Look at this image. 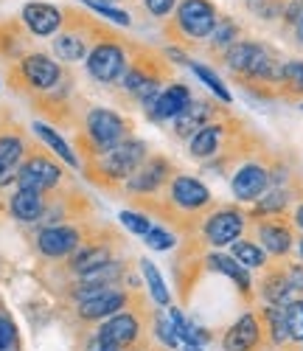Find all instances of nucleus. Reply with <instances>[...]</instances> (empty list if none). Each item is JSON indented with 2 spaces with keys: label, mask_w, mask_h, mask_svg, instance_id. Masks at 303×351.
I'll return each mask as SVG.
<instances>
[{
  "label": "nucleus",
  "mask_w": 303,
  "mask_h": 351,
  "mask_svg": "<svg viewBox=\"0 0 303 351\" xmlns=\"http://www.w3.org/2000/svg\"><path fill=\"white\" fill-rule=\"evenodd\" d=\"M284 62L281 56L264 43L256 40H239L222 53L225 71L245 87V90L272 99L281 96V76H284Z\"/></svg>",
  "instance_id": "nucleus-1"
},
{
  "label": "nucleus",
  "mask_w": 303,
  "mask_h": 351,
  "mask_svg": "<svg viewBox=\"0 0 303 351\" xmlns=\"http://www.w3.org/2000/svg\"><path fill=\"white\" fill-rule=\"evenodd\" d=\"M84 65H87V73L99 84H115V82H121V76H124V71L130 65V45L99 25Z\"/></svg>",
  "instance_id": "nucleus-2"
},
{
  "label": "nucleus",
  "mask_w": 303,
  "mask_h": 351,
  "mask_svg": "<svg viewBox=\"0 0 303 351\" xmlns=\"http://www.w3.org/2000/svg\"><path fill=\"white\" fill-rule=\"evenodd\" d=\"M127 138H132V124L121 112L110 107H93L84 115V143L90 160L107 155L112 146H118Z\"/></svg>",
  "instance_id": "nucleus-3"
},
{
  "label": "nucleus",
  "mask_w": 303,
  "mask_h": 351,
  "mask_svg": "<svg viewBox=\"0 0 303 351\" xmlns=\"http://www.w3.org/2000/svg\"><path fill=\"white\" fill-rule=\"evenodd\" d=\"M219 9L210 0H180L166 32L180 43H202L214 34Z\"/></svg>",
  "instance_id": "nucleus-4"
},
{
  "label": "nucleus",
  "mask_w": 303,
  "mask_h": 351,
  "mask_svg": "<svg viewBox=\"0 0 303 351\" xmlns=\"http://www.w3.org/2000/svg\"><path fill=\"white\" fill-rule=\"evenodd\" d=\"M99 32V23L90 14H79L73 9H65V23L59 28V34L53 37V53L56 60H62L68 65L87 60L90 45H93V37Z\"/></svg>",
  "instance_id": "nucleus-5"
},
{
  "label": "nucleus",
  "mask_w": 303,
  "mask_h": 351,
  "mask_svg": "<svg viewBox=\"0 0 303 351\" xmlns=\"http://www.w3.org/2000/svg\"><path fill=\"white\" fill-rule=\"evenodd\" d=\"M149 158V149H146V141L141 138H127L121 141L118 146H112V149L93 163L96 171H101V183L107 186H115V183H127L132 174L143 166V160Z\"/></svg>",
  "instance_id": "nucleus-6"
},
{
  "label": "nucleus",
  "mask_w": 303,
  "mask_h": 351,
  "mask_svg": "<svg viewBox=\"0 0 303 351\" xmlns=\"http://www.w3.org/2000/svg\"><path fill=\"white\" fill-rule=\"evenodd\" d=\"M247 228V214L239 206H219L202 219V242L210 247H230L233 242L241 239V233Z\"/></svg>",
  "instance_id": "nucleus-7"
},
{
  "label": "nucleus",
  "mask_w": 303,
  "mask_h": 351,
  "mask_svg": "<svg viewBox=\"0 0 303 351\" xmlns=\"http://www.w3.org/2000/svg\"><path fill=\"white\" fill-rule=\"evenodd\" d=\"M166 199H169V206H171V217L174 219V211L177 214H202L210 208V202H214V194H210V189L191 178V174H174V178L169 180L166 186Z\"/></svg>",
  "instance_id": "nucleus-8"
},
{
  "label": "nucleus",
  "mask_w": 303,
  "mask_h": 351,
  "mask_svg": "<svg viewBox=\"0 0 303 351\" xmlns=\"http://www.w3.org/2000/svg\"><path fill=\"white\" fill-rule=\"evenodd\" d=\"M155 82H166V62L158 53L138 48V53L130 56L124 76H121V90L130 96H138L146 84H155Z\"/></svg>",
  "instance_id": "nucleus-9"
},
{
  "label": "nucleus",
  "mask_w": 303,
  "mask_h": 351,
  "mask_svg": "<svg viewBox=\"0 0 303 351\" xmlns=\"http://www.w3.org/2000/svg\"><path fill=\"white\" fill-rule=\"evenodd\" d=\"M17 73H20L23 84L34 93H51L53 87L62 82V68H59V62H53L48 53H40V51L20 56Z\"/></svg>",
  "instance_id": "nucleus-10"
},
{
  "label": "nucleus",
  "mask_w": 303,
  "mask_h": 351,
  "mask_svg": "<svg viewBox=\"0 0 303 351\" xmlns=\"http://www.w3.org/2000/svg\"><path fill=\"white\" fill-rule=\"evenodd\" d=\"M62 180V163L53 160L51 155L45 152H37V155H28L20 166V178H17V189H32V191H51L59 186Z\"/></svg>",
  "instance_id": "nucleus-11"
},
{
  "label": "nucleus",
  "mask_w": 303,
  "mask_h": 351,
  "mask_svg": "<svg viewBox=\"0 0 303 351\" xmlns=\"http://www.w3.org/2000/svg\"><path fill=\"white\" fill-rule=\"evenodd\" d=\"M269 166L258 160H245L230 178V191L236 202H250V206L269 191Z\"/></svg>",
  "instance_id": "nucleus-12"
},
{
  "label": "nucleus",
  "mask_w": 303,
  "mask_h": 351,
  "mask_svg": "<svg viewBox=\"0 0 303 351\" xmlns=\"http://www.w3.org/2000/svg\"><path fill=\"white\" fill-rule=\"evenodd\" d=\"M87 242L84 228L76 225H51L37 233V250L48 258H68Z\"/></svg>",
  "instance_id": "nucleus-13"
},
{
  "label": "nucleus",
  "mask_w": 303,
  "mask_h": 351,
  "mask_svg": "<svg viewBox=\"0 0 303 351\" xmlns=\"http://www.w3.org/2000/svg\"><path fill=\"white\" fill-rule=\"evenodd\" d=\"M171 178H174L171 163L166 158H160V155H152V158L143 160V166L132 174L124 186H127V194L143 197V194H158L160 189H166Z\"/></svg>",
  "instance_id": "nucleus-14"
},
{
  "label": "nucleus",
  "mask_w": 303,
  "mask_h": 351,
  "mask_svg": "<svg viewBox=\"0 0 303 351\" xmlns=\"http://www.w3.org/2000/svg\"><path fill=\"white\" fill-rule=\"evenodd\" d=\"M256 239L267 250V256L284 258L295 245V225L287 217H267L256 222Z\"/></svg>",
  "instance_id": "nucleus-15"
},
{
  "label": "nucleus",
  "mask_w": 303,
  "mask_h": 351,
  "mask_svg": "<svg viewBox=\"0 0 303 351\" xmlns=\"http://www.w3.org/2000/svg\"><path fill=\"white\" fill-rule=\"evenodd\" d=\"M23 25L28 28V34L34 37H56L59 28L65 23V9H59L53 3H45V0H32L25 3L23 12Z\"/></svg>",
  "instance_id": "nucleus-16"
},
{
  "label": "nucleus",
  "mask_w": 303,
  "mask_h": 351,
  "mask_svg": "<svg viewBox=\"0 0 303 351\" xmlns=\"http://www.w3.org/2000/svg\"><path fill=\"white\" fill-rule=\"evenodd\" d=\"M264 340H267V335H264V326H261V317L256 312H245L225 332L222 348L225 351H258L264 346Z\"/></svg>",
  "instance_id": "nucleus-17"
},
{
  "label": "nucleus",
  "mask_w": 303,
  "mask_h": 351,
  "mask_svg": "<svg viewBox=\"0 0 303 351\" xmlns=\"http://www.w3.org/2000/svg\"><path fill=\"white\" fill-rule=\"evenodd\" d=\"M228 138H230V127L225 121H210L197 135L189 138V155L194 160L208 163L228 149Z\"/></svg>",
  "instance_id": "nucleus-18"
},
{
  "label": "nucleus",
  "mask_w": 303,
  "mask_h": 351,
  "mask_svg": "<svg viewBox=\"0 0 303 351\" xmlns=\"http://www.w3.org/2000/svg\"><path fill=\"white\" fill-rule=\"evenodd\" d=\"M138 337H141V317L135 312H118L99 326L96 340L112 348H124V346H132Z\"/></svg>",
  "instance_id": "nucleus-19"
},
{
  "label": "nucleus",
  "mask_w": 303,
  "mask_h": 351,
  "mask_svg": "<svg viewBox=\"0 0 303 351\" xmlns=\"http://www.w3.org/2000/svg\"><path fill=\"white\" fill-rule=\"evenodd\" d=\"M258 295H261L269 306H287L289 301H295V289H292V284H289L287 265L264 267V276H261V281H258Z\"/></svg>",
  "instance_id": "nucleus-20"
},
{
  "label": "nucleus",
  "mask_w": 303,
  "mask_h": 351,
  "mask_svg": "<svg viewBox=\"0 0 303 351\" xmlns=\"http://www.w3.org/2000/svg\"><path fill=\"white\" fill-rule=\"evenodd\" d=\"M194 101V96H191V90L186 84H180V82H174V84H169V87H163V93L158 96V101L152 104V110L146 112L152 121H174L180 112H183L189 104Z\"/></svg>",
  "instance_id": "nucleus-21"
},
{
  "label": "nucleus",
  "mask_w": 303,
  "mask_h": 351,
  "mask_svg": "<svg viewBox=\"0 0 303 351\" xmlns=\"http://www.w3.org/2000/svg\"><path fill=\"white\" fill-rule=\"evenodd\" d=\"M130 304V292L127 289H110L99 298H90V301H82L76 304V312L82 320H107L118 312H124V306Z\"/></svg>",
  "instance_id": "nucleus-22"
},
{
  "label": "nucleus",
  "mask_w": 303,
  "mask_h": 351,
  "mask_svg": "<svg viewBox=\"0 0 303 351\" xmlns=\"http://www.w3.org/2000/svg\"><path fill=\"white\" fill-rule=\"evenodd\" d=\"M205 267H208L210 273L228 276V278L236 284V289L241 292V295H245L247 301L253 298V278H250V270H247V267H241L233 256L214 250V253H208V256H205Z\"/></svg>",
  "instance_id": "nucleus-23"
},
{
  "label": "nucleus",
  "mask_w": 303,
  "mask_h": 351,
  "mask_svg": "<svg viewBox=\"0 0 303 351\" xmlns=\"http://www.w3.org/2000/svg\"><path fill=\"white\" fill-rule=\"evenodd\" d=\"M217 107L210 104L208 99H194L183 112L174 119V135L177 138H191V135H197L205 124H210L217 119Z\"/></svg>",
  "instance_id": "nucleus-24"
},
{
  "label": "nucleus",
  "mask_w": 303,
  "mask_h": 351,
  "mask_svg": "<svg viewBox=\"0 0 303 351\" xmlns=\"http://www.w3.org/2000/svg\"><path fill=\"white\" fill-rule=\"evenodd\" d=\"M107 261H112V242H84L73 256H68V267L71 273H76L79 278L93 273L99 267H104Z\"/></svg>",
  "instance_id": "nucleus-25"
},
{
  "label": "nucleus",
  "mask_w": 303,
  "mask_h": 351,
  "mask_svg": "<svg viewBox=\"0 0 303 351\" xmlns=\"http://www.w3.org/2000/svg\"><path fill=\"white\" fill-rule=\"evenodd\" d=\"M23 155H25V141L17 132L0 135V186H9L20 178Z\"/></svg>",
  "instance_id": "nucleus-26"
},
{
  "label": "nucleus",
  "mask_w": 303,
  "mask_h": 351,
  "mask_svg": "<svg viewBox=\"0 0 303 351\" xmlns=\"http://www.w3.org/2000/svg\"><path fill=\"white\" fill-rule=\"evenodd\" d=\"M292 189L287 186H269V191L253 202V208L247 214V219L258 222V219H267V217H287V208L292 202Z\"/></svg>",
  "instance_id": "nucleus-27"
},
{
  "label": "nucleus",
  "mask_w": 303,
  "mask_h": 351,
  "mask_svg": "<svg viewBox=\"0 0 303 351\" xmlns=\"http://www.w3.org/2000/svg\"><path fill=\"white\" fill-rule=\"evenodd\" d=\"M45 194L40 191H32V189H17L12 194V202H9V211L17 222H40L43 214H45Z\"/></svg>",
  "instance_id": "nucleus-28"
},
{
  "label": "nucleus",
  "mask_w": 303,
  "mask_h": 351,
  "mask_svg": "<svg viewBox=\"0 0 303 351\" xmlns=\"http://www.w3.org/2000/svg\"><path fill=\"white\" fill-rule=\"evenodd\" d=\"M261 317V326H264V335H267V343L276 346V348H284L292 343L289 337V329H287V317H284V306H261L258 312Z\"/></svg>",
  "instance_id": "nucleus-29"
},
{
  "label": "nucleus",
  "mask_w": 303,
  "mask_h": 351,
  "mask_svg": "<svg viewBox=\"0 0 303 351\" xmlns=\"http://www.w3.org/2000/svg\"><path fill=\"white\" fill-rule=\"evenodd\" d=\"M34 135L48 146V149L59 158V160H62L65 166H71V169H79V158H76V152L71 149V143L62 138V135H59L53 127H48V124H34Z\"/></svg>",
  "instance_id": "nucleus-30"
},
{
  "label": "nucleus",
  "mask_w": 303,
  "mask_h": 351,
  "mask_svg": "<svg viewBox=\"0 0 303 351\" xmlns=\"http://www.w3.org/2000/svg\"><path fill=\"white\" fill-rule=\"evenodd\" d=\"M230 256L239 261L241 267H247V270H261V267L269 265V261H267V250H264L258 242H253V239H239V242H233V245H230Z\"/></svg>",
  "instance_id": "nucleus-31"
},
{
  "label": "nucleus",
  "mask_w": 303,
  "mask_h": 351,
  "mask_svg": "<svg viewBox=\"0 0 303 351\" xmlns=\"http://www.w3.org/2000/svg\"><path fill=\"white\" fill-rule=\"evenodd\" d=\"M169 317H171V326H174V332H177L180 343L194 346V348H202V346L210 340V335H208L205 329H197V326L191 324V320H186V317H183V312H180L177 306H171V309H169Z\"/></svg>",
  "instance_id": "nucleus-32"
},
{
  "label": "nucleus",
  "mask_w": 303,
  "mask_h": 351,
  "mask_svg": "<svg viewBox=\"0 0 303 351\" xmlns=\"http://www.w3.org/2000/svg\"><path fill=\"white\" fill-rule=\"evenodd\" d=\"M239 37H241L239 23L230 20V17H219V23H217V28H214V34L208 37V45H210V51H214V53H225L230 45L239 43Z\"/></svg>",
  "instance_id": "nucleus-33"
},
{
  "label": "nucleus",
  "mask_w": 303,
  "mask_h": 351,
  "mask_svg": "<svg viewBox=\"0 0 303 351\" xmlns=\"http://www.w3.org/2000/svg\"><path fill=\"white\" fill-rule=\"evenodd\" d=\"M281 96L303 99V60H287L281 76Z\"/></svg>",
  "instance_id": "nucleus-34"
},
{
  "label": "nucleus",
  "mask_w": 303,
  "mask_h": 351,
  "mask_svg": "<svg viewBox=\"0 0 303 351\" xmlns=\"http://www.w3.org/2000/svg\"><path fill=\"white\" fill-rule=\"evenodd\" d=\"M141 273H143V281H146V287H149L152 301H155L158 306H169V289H166V284H163L160 270L152 265V261L141 258Z\"/></svg>",
  "instance_id": "nucleus-35"
},
{
  "label": "nucleus",
  "mask_w": 303,
  "mask_h": 351,
  "mask_svg": "<svg viewBox=\"0 0 303 351\" xmlns=\"http://www.w3.org/2000/svg\"><path fill=\"white\" fill-rule=\"evenodd\" d=\"M189 65H191V71L197 73V79H202V82L210 87V93H214L219 101H225V104L233 101V96H230V90H228V84L222 82V76H219L214 68H208V65H202V62H189Z\"/></svg>",
  "instance_id": "nucleus-36"
},
{
  "label": "nucleus",
  "mask_w": 303,
  "mask_h": 351,
  "mask_svg": "<svg viewBox=\"0 0 303 351\" xmlns=\"http://www.w3.org/2000/svg\"><path fill=\"white\" fill-rule=\"evenodd\" d=\"M284 317H287V329L292 343H303V298H295L284 306Z\"/></svg>",
  "instance_id": "nucleus-37"
},
{
  "label": "nucleus",
  "mask_w": 303,
  "mask_h": 351,
  "mask_svg": "<svg viewBox=\"0 0 303 351\" xmlns=\"http://www.w3.org/2000/svg\"><path fill=\"white\" fill-rule=\"evenodd\" d=\"M82 3H84V6H90L96 14H101V17L112 20V23H118V25H132V17H130L127 12L115 9L112 3H107V0H82Z\"/></svg>",
  "instance_id": "nucleus-38"
},
{
  "label": "nucleus",
  "mask_w": 303,
  "mask_h": 351,
  "mask_svg": "<svg viewBox=\"0 0 303 351\" xmlns=\"http://www.w3.org/2000/svg\"><path fill=\"white\" fill-rule=\"evenodd\" d=\"M121 225H124L130 233H135V237H146L152 230V219L146 214H138V211H121Z\"/></svg>",
  "instance_id": "nucleus-39"
},
{
  "label": "nucleus",
  "mask_w": 303,
  "mask_h": 351,
  "mask_svg": "<svg viewBox=\"0 0 303 351\" xmlns=\"http://www.w3.org/2000/svg\"><path fill=\"white\" fill-rule=\"evenodd\" d=\"M143 242H146L152 250H171V247L177 245L174 233H169L166 228H155V225H152V230L143 237Z\"/></svg>",
  "instance_id": "nucleus-40"
},
{
  "label": "nucleus",
  "mask_w": 303,
  "mask_h": 351,
  "mask_svg": "<svg viewBox=\"0 0 303 351\" xmlns=\"http://www.w3.org/2000/svg\"><path fill=\"white\" fill-rule=\"evenodd\" d=\"M155 335L166 348H177L180 346V337H177V332L171 326V317H166V315H155Z\"/></svg>",
  "instance_id": "nucleus-41"
},
{
  "label": "nucleus",
  "mask_w": 303,
  "mask_h": 351,
  "mask_svg": "<svg viewBox=\"0 0 303 351\" xmlns=\"http://www.w3.org/2000/svg\"><path fill=\"white\" fill-rule=\"evenodd\" d=\"M143 9L155 20H166L177 9V0H143Z\"/></svg>",
  "instance_id": "nucleus-42"
},
{
  "label": "nucleus",
  "mask_w": 303,
  "mask_h": 351,
  "mask_svg": "<svg viewBox=\"0 0 303 351\" xmlns=\"http://www.w3.org/2000/svg\"><path fill=\"white\" fill-rule=\"evenodd\" d=\"M9 346H17V329L6 315H0V348H9Z\"/></svg>",
  "instance_id": "nucleus-43"
},
{
  "label": "nucleus",
  "mask_w": 303,
  "mask_h": 351,
  "mask_svg": "<svg viewBox=\"0 0 303 351\" xmlns=\"http://www.w3.org/2000/svg\"><path fill=\"white\" fill-rule=\"evenodd\" d=\"M303 17V0H287V6H284V25L292 28L298 20Z\"/></svg>",
  "instance_id": "nucleus-44"
},
{
  "label": "nucleus",
  "mask_w": 303,
  "mask_h": 351,
  "mask_svg": "<svg viewBox=\"0 0 303 351\" xmlns=\"http://www.w3.org/2000/svg\"><path fill=\"white\" fill-rule=\"evenodd\" d=\"M287 276H289V284L295 289V295H303V261L287 265Z\"/></svg>",
  "instance_id": "nucleus-45"
},
{
  "label": "nucleus",
  "mask_w": 303,
  "mask_h": 351,
  "mask_svg": "<svg viewBox=\"0 0 303 351\" xmlns=\"http://www.w3.org/2000/svg\"><path fill=\"white\" fill-rule=\"evenodd\" d=\"M289 32H292V37H295V43H298V45L303 48V17H300V20H298V23H295V25L289 28Z\"/></svg>",
  "instance_id": "nucleus-46"
},
{
  "label": "nucleus",
  "mask_w": 303,
  "mask_h": 351,
  "mask_svg": "<svg viewBox=\"0 0 303 351\" xmlns=\"http://www.w3.org/2000/svg\"><path fill=\"white\" fill-rule=\"evenodd\" d=\"M292 225H295L298 230H303V199L298 202V208H295V214H292Z\"/></svg>",
  "instance_id": "nucleus-47"
},
{
  "label": "nucleus",
  "mask_w": 303,
  "mask_h": 351,
  "mask_svg": "<svg viewBox=\"0 0 303 351\" xmlns=\"http://www.w3.org/2000/svg\"><path fill=\"white\" fill-rule=\"evenodd\" d=\"M90 351H118V348H112V346H104V343H93V348H90Z\"/></svg>",
  "instance_id": "nucleus-48"
},
{
  "label": "nucleus",
  "mask_w": 303,
  "mask_h": 351,
  "mask_svg": "<svg viewBox=\"0 0 303 351\" xmlns=\"http://www.w3.org/2000/svg\"><path fill=\"white\" fill-rule=\"evenodd\" d=\"M183 351H202V348H194V346H186Z\"/></svg>",
  "instance_id": "nucleus-49"
},
{
  "label": "nucleus",
  "mask_w": 303,
  "mask_h": 351,
  "mask_svg": "<svg viewBox=\"0 0 303 351\" xmlns=\"http://www.w3.org/2000/svg\"><path fill=\"white\" fill-rule=\"evenodd\" d=\"M298 253H300V258H303V239H300V245H298Z\"/></svg>",
  "instance_id": "nucleus-50"
},
{
  "label": "nucleus",
  "mask_w": 303,
  "mask_h": 351,
  "mask_svg": "<svg viewBox=\"0 0 303 351\" xmlns=\"http://www.w3.org/2000/svg\"><path fill=\"white\" fill-rule=\"evenodd\" d=\"M0 351H17V346H9V348H0Z\"/></svg>",
  "instance_id": "nucleus-51"
},
{
  "label": "nucleus",
  "mask_w": 303,
  "mask_h": 351,
  "mask_svg": "<svg viewBox=\"0 0 303 351\" xmlns=\"http://www.w3.org/2000/svg\"><path fill=\"white\" fill-rule=\"evenodd\" d=\"M107 3H112V0H107Z\"/></svg>",
  "instance_id": "nucleus-52"
},
{
  "label": "nucleus",
  "mask_w": 303,
  "mask_h": 351,
  "mask_svg": "<svg viewBox=\"0 0 303 351\" xmlns=\"http://www.w3.org/2000/svg\"><path fill=\"white\" fill-rule=\"evenodd\" d=\"M250 3H253V0H250Z\"/></svg>",
  "instance_id": "nucleus-53"
},
{
  "label": "nucleus",
  "mask_w": 303,
  "mask_h": 351,
  "mask_svg": "<svg viewBox=\"0 0 303 351\" xmlns=\"http://www.w3.org/2000/svg\"><path fill=\"white\" fill-rule=\"evenodd\" d=\"M300 107H303V104H300Z\"/></svg>",
  "instance_id": "nucleus-54"
}]
</instances>
